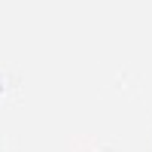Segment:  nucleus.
<instances>
[]
</instances>
